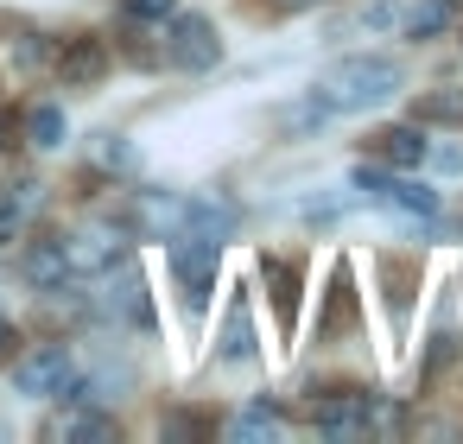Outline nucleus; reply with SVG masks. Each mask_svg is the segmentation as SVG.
<instances>
[{
    "instance_id": "f257e3e1",
    "label": "nucleus",
    "mask_w": 463,
    "mask_h": 444,
    "mask_svg": "<svg viewBox=\"0 0 463 444\" xmlns=\"http://www.w3.org/2000/svg\"><path fill=\"white\" fill-rule=\"evenodd\" d=\"M400 83H406L400 58H387V52H355V58H336V64L311 83V96H317L324 115L336 121V115H368V109H381Z\"/></svg>"
},
{
    "instance_id": "f03ea898",
    "label": "nucleus",
    "mask_w": 463,
    "mask_h": 444,
    "mask_svg": "<svg viewBox=\"0 0 463 444\" xmlns=\"http://www.w3.org/2000/svg\"><path fill=\"white\" fill-rule=\"evenodd\" d=\"M165 260H172V279H178V292H184V311H203L210 292H216V273H222V241H210V235H178Z\"/></svg>"
},
{
    "instance_id": "7ed1b4c3",
    "label": "nucleus",
    "mask_w": 463,
    "mask_h": 444,
    "mask_svg": "<svg viewBox=\"0 0 463 444\" xmlns=\"http://www.w3.org/2000/svg\"><path fill=\"white\" fill-rule=\"evenodd\" d=\"M311 425H317L324 438H368V431H400V406H387V400H374V393H343V400L317 406V412H311Z\"/></svg>"
},
{
    "instance_id": "20e7f679",
    "label": "nucleus",
    "mask_w": 463,
    "mask_h": 444,
    "mask_svg": "<svg viewBox=\"0 0 463 444\" xmlns=\"http://www.w3.org/2000/svg\"><path fill=\"white\" fill-rule=\"evenodd\" d=\"M58 248H64L71 279H109V273L128 260L121 229H115V222H109V229H71V235H58Z\"/></svg>"
},
{
    "instance_id": "39448f33",
    "label": "nucleus",
    "mask_w": 463,
    "mask_h": 444,
    "mask_svg": "<svg viewBox=\"0 0 463 444\" xmlns=\"http://www.w3.org/2000/svg\"><path fill=\"white\" fill-rule=\"evenodd\" d=\"M71 374H77V349L71 343H39V349H26L14 362V387L26 400H58Z\"/></svg>"
},
{
    "instance_id": "423d86ee",
    "label": "nucleus",
    "mask_w": 463,
    "mask_h": 444,
    "mask_svg": "<svg viewBox=\"0 0 463 444\" xmlns=\"http://www.w3.org/2000/svg\"><path fill=\"white\" fill-rule=\"evenodd\" d=\"M165 64L172 71H216L222 64V39L203 14H172L165 26Z\"/></svg>"
},
{
    "instance_id": "0eeeda50",
    "label": "nucleus",
    "mask_w": 463,
    "mask_h": 444,
    "mask_svg": "<svg viewBox=\"0 0 463 444\" xmlns=\"http://www.w3.org/2000/svg\"><path fill=\"white\" fill-rule=\"evenodd\" d=\"M96 317H109V324H128V330H153V298H146V279L121 260V286H115V273H109V292L90 305Z\"/></svg>"
},
{
    "instance_id": "6e6552de",
    "label": "nucleus",
    "mask_w": 463,
    "mask_h": 444,
    "mask_svg": "<svg viewBox=\"0 0 463 444\" xmlns=\"http://www.w3.org/2000/svg\"><path fill=\"white\" fill-rule=\"evenodd\" d=\"M368 203H387V210L419 216V222H431V216H438V191H431L419 172H387V178H381V191H374Z\"/></svg>"
},
{
    "instance_id": "1a4fd4ad",
    "label": "nucleus",
    "mask_w": 463,
    "mask_h": 444,
    "mask_svg": "<svg viewBox=\"0 0 463 444\" xmlns=\"http://www.w3.org/2000/svg\"><path fill=\"white\" fill-rule=\"evenodd\" d=\"M254 355H260V343H254V311H248V298H235L229 317H222V336H216V362H222V368H248Z\"/></svg>"
},
{
    "instance_id": "9d476101",
    "label": "nucleus",
    "mask_w": 463,
    "mask_h": 444,
    "mask_svg": "<svg viewBox=\"0 0 463 444\" xmlns=\"http://www.w3.org/2000/svg\"><path fill=\"white\" fill-rule=\"evenodd\" d=\"M241 222V210L229 197H184V235H210V241H229Z\"/></svg>"
},
{
    "instance_id": "9b49d317",
    "label": "nucleus",
    "mask_w": 463,
    "mask_h": 444,
    "mask_svg": "<svg viewBox=\"0 0 463 444\" xmlns=\"http://www.w3.org/2000/svg\"><path fill=\"white\" fill-rule=\"evenodd\" d=\"M431 159V140H425V128L412 121V128H387L381 134V165H393V172H419Z\"/></svg>"
},
{
    "instance_id": "f8f14e48",
    "label": "nucleus",
    "mask_w": 463,
    "mask_h": 444,
    "mask_svg": "<svg viewBox=\"0 0 463 444\" xmlns=\"http://www.w3.org/2000/svg\"><path fill=\"white\" fill-rule=\"evenodd\" d=\"M20 273H26L39 292H64V286H71V267H64V248H58V235H52V241H39V248L20 260Z\"/></svg>"
},
{
    "instance_id": "ddd939ff",
    "label": "nucleus",
    "mask_w": 463,
    "mask_h": 444,
    "mask_svg": "<svg viewBox=\"0 0 463 444\" xmlns=\"http://www.w3.org/2000/svg\"><path fill=\"white\" fill-rule=\"evenodd\" d=\"M279 431H286V412L267 406V400H254V406H241V412L229 419V438H241V444H248V438H279Z\"/></svg>"
},
{
    "instance_id": "4468645a",
    "label": "nucleus",
    "mask_w": 463,
    "mask_h": 444,
    "mask_svg": "<svg viewBox=\"0 0 463 444\" xmlns=\"http://www.w3.org/2000/svg\"><path fill=\"white\" fill-rule=\"evenodd\" d=\"M450 0H419V7H406L400 14V26H406V39H438L444 26H450Z\"/></svg>"
},
{
    "instance_id": "2eb2a0df",
    "label": "nucleus",
    "mask_w": 463,
    "mask_h": 444,
    "mask_svg": "<svg viewBox=\"0 0 463 444\" xmlns=\"http://www.w3.org/2000/svg\"><path fill=\"white\" fill-rule=\"evenodd\" d=\"M58 77H64V83H90V77H102V45H96V39H77L71 52H58Z\"/></svg>"
},
{
    "instance_id": "dca6fc26",
    "label": "nucleus",
    "mask_w": 463,
    "mask_h": 444,
    "mask_svg": "<svg viewBox=\"0 0 463 444\" xmlns=\"http://www.w3.org/2000/svg\"><path fill=\"white\" fill-rule=\"evenodd\" d=\"M52 431H58V438H115L121 425H115L109 412H83V406H71V412H64Z\"/></svg>"
},
{
    "instance_id": "f3484780",
    "label": "nucleus",
    "mask_w": 463,
    "mask_h": 444,
    "mask_svg": "<svg viewBox=\"0 0 463 444\" xmlns=\"http://www.w3.org/2000/svg\"><path fill=\"white\" fill-rule=\"evenodd\" d=\"M64 134H71V121H64V109H58V102H45V109H33V146H45V153H58V146H64Z\"/></svg>"
},
{
    "instance_id": "a211bd4d",
    "label": "nucleus",
    "mask_w": 463,
    "mask_h": 444,
    "mask_svg": "<svg viewBox=\"0 0 463 444\" xmlns=\"http://www.w3.org/2000/svg\"><path fill=\"white\" fill-rule=\"evenodd\" d=\"M26 210H33V184H20V191L0 197V248H7V241L26 229Z\"/></svg>"
},
{
    "instance_id": "6ab92c4d",
    "label": "nucleus",
    "mask_w": 463,
    "mask_h": 444,
    "mask_svg": "<svg viewBox=\"0 0 463 444\" xmlns=\"http://www.w3.org/2000/svg\"><path fill=\"white\" fill-rule=\"evenodd\" d=\"M96 159H102L109 172H134V165H140V153H134V140H128V134H102Z\"/></svg>"
},
{
    "instance_id": "aec40b11",
    "label": "nucleus",
    "mask_w": 463,
    "mask_h": 444,
    "mask_svg": "<svg viewBox=\"0 0 463 444\" xmlns=\"http://www.w3.org/2000/svg\"><path fill=\"white\" fill-rule=\"evenodd\" d=\"M349 203H355L349 191H324V197H305V203H298V216H305V222H336Z\"/></svg>"
},
{
    "instance_id": "412c9836",
    "label": "nucleus",
    "mask_w": 463,
    "mask_h": 444,
    "mask_svg": "<svg viewBox=\"0 0 463 444\" xmlns=\"http://www.w3.org/2000/svg\"><path fill=\"white\" fill-rule=\"evenodd\" d=\"M400 26V7L393 0H374V7H362V33H393Z\"/></svg>"
},
{
    "instance_id": "4be33fe9",
    "label": "nucleus",
    "mask_w": 463,
    "mask_h": 444,
    "mask_svg": "<svg viewBox=\"0 0 463 444\" xmlns=\"http://www.w3.org/2000/svg\"><path fill=\"white\" fill-rule=\"evenodd\" d=\"M121 14H128V20H172L178 0H121Z\"/></svg>"
},
{
    "instance_id": "5701e85b",
    "label": "nucleus",
    "mask_w": 463,
    "mask_h": 444,
    "mask_svg": "<svg viewBox=\"0 0 463 444\" xmlns=\"http://www.w3.org/2000/svg\"><path fill=\"white\" fill-rule=\"evenodd\" d=\"M267 279L279 286V311H286V324H292V273H286V260H267Z\"/></svg>"
},
{
    "instance_id": "b1692460",
    "label": "nucleus",
    "mask_w": 463,
    "mask_h": 444,
    "mask_svg": "<svg viewBox=\"0 0 463 444\" xmlns=\"http://www.w3.org/2000/svg\"><path fill=\"white\" fill-rule=\"evenodd\" d=\"M425 165H438V172H463V146H438Z\"/></svg>"
},
{
    "instance_id": "393cba45",
    "label": "nucleus",
    "mask_w": 463,
    "mask_h": 444,
    "mask_svg": "<svg viewBox=\"0 0 463 444\" xmlns=\"http://www.w3.org/2000/svg\"><path fill=\"white\" fill-rule=\"evenodd\" d=\"M419 115H463V96H431Z\"/></svg>"
},
{
    "instance_id": "a878e982",
    "label": "nucleus",
    "mask_w": 463,
    "mask_h": 444,
    "mask_svg": "<svg viewBox=\"0 0 463 444\" xmlns=\"http://www.w3.org/2000/svg\"><path fill=\"white\" fill-rule=\"evenodd\" d=\"M14 343H20V330H14L7 317H0V362H14Z\"/></svg>"
},
{
    "instance_id": "bb28decb",
    "label": "nucleus",
    "mask_w": 463,
    "mask_h": 444,
    "mask_svg": "<svg viewBox=\"0 0 463 444\" xmlns=\"http://www.w3.org/2000/svg\"><path fill=\"white\" fill-rule=\"evenodd\" d=\"M0 146H7V115H0Z\"/></svg>"
}]
</instances>
